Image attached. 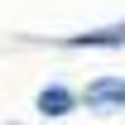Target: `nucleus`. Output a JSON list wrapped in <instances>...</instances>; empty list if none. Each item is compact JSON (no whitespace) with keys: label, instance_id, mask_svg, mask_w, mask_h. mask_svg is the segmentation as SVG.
Wrapping results in <instances>:
<instances>
[{"label":"nucleus","instance_id":"nucleus-1","mask_svg":"<svg viewBox=\"0 0 125 125\" xmlns=\"http://www.w3.org/2000/svg\"><path fill=\"white\" fill-rule=\"evenodd\" d=\"M87 106L96 115H111V111H125V77H96L87 87Z\"/></svg>","mask_w":125,"mask_h":125},{"label":"nucleus","instance_id":"nucleus-2","mask_svg":"<svg viewBox=\"0 0 125 125\" xmlns=\"http://www.w3.org/2000/svg\"><path fill=\"white\" fill-rule=\"evenodd\" d=\"M67 43H77V48H120L125 43V24H111V29H96V34H72Z\"/></svg>","mask_w":125,"mask_h":125},{"label":"nucleus","instance_id":"nucleus-3","mask_svg":"<svg viewBox=\"0 0 125 125\" xmlns=\"http://www.w3.org/2000/svg\"><path fill=\"white\" fill-rule=\"evenodd\" d=\"M72 106H77V96L67 92V87H43L39 92V111L43 115H67Z\"/></svg>","mask_w":125,"mask_h":125}]
</instances>
